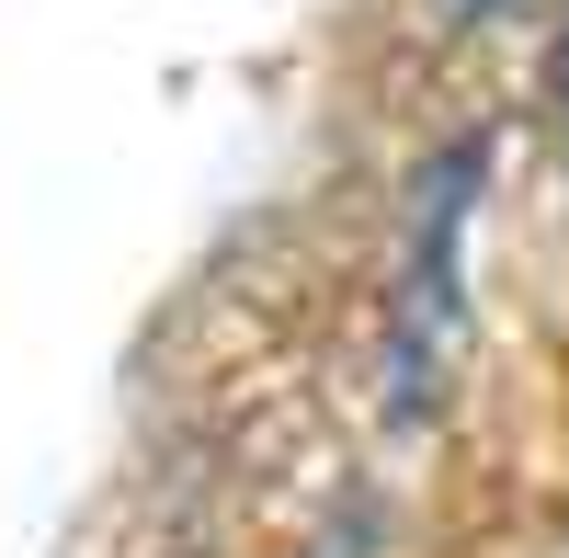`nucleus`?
<instances>
[{"mask_svg": "<svg viewBox=\"0 0 569 558\" xmlns=\"http://www.w3.org/2000/svg\"><path fill=\"white\" fill-rule=\"evenodd\" d=\"M490 12H501V0H445V23H456V34H467V23H490Z\"/></svg>", "mask_w": 569, "mask_h": 558, "instance_id": "nucleus-1", "label": "nucleus"}, {"mask_svg": "<svg viewBox=\"0 0 569 558\" xmlns=\"http://www.w3.org/2000/svg\"><path fill=\"white\" fill-rule=\"evenodd\" d=\"M558 103H569V23H558Z\"/></svg>", "mask_w": 569, "mask_h": 558, "instance_id": "nucleus-2", "label": "nucleus"}]
</instances>
